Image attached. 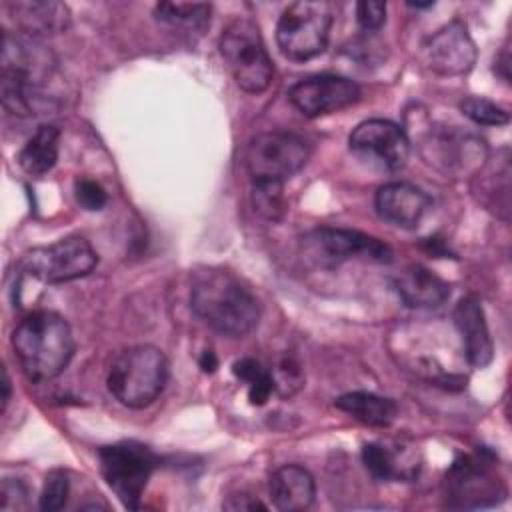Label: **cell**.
<instances>
[{
    "instance_id": "6da1fadb",
    "label": "cell",
    "mask_w": 512,
    "mask_h": 512,
    "mask_svg": "<svg viewBox=\"0 0 512 512\" xmlns=\"http://www.w3.org/2000/svg\"><path fill=\"white\" fill-rule=\"evenodd\" d=\"M190 306L198 318L224 336H246L260 320L256 296L228 270L204 268L194 274Z\"/></svg>"
},
{
    "instance_id": "7a4b0ae2",
    "label": "cell",
    "mask_w": 512,
    "mask_h": 512,
    "mask_svg": "<svg viewBox=\"0 0 512 512\" xmlns=\"http://www.w3.org/2000/svg\"><path fill=\"white\" fill-rule=\"evenodd\" d=\"M12 348L26 378L46 382L66 370L76 344L70 324L60 314L36 310L14 328Z\"/></svg>"
},
{
    "instance_id": "3957f363",
    "label": "cell",
    "mask_w": 512,
    "mask_h": 512,
    "mask_svg": "<svg viewBox=\"0 0 512 512\" xmlns=\"http://www.w3.org/2000/svg\"><path fill=\"white\" fill-rule=\"evenodd\" d=\"M168 382V360L150 344L124 350L110 366L106 386L124 406L140 410L150 406Z\"/></svg>"
},
{
    "instance_id": "277c9868",
    "label": "cell",
    "mask_w": 512,
    "mask_h": 512,
    "mask_svg": "<svg viewBox=\"0 0 512 512\" xmlns=\"http://www.w3.org/2000/svg\"><path fill=\"white\" fill-rule=\"evenodd\" d=\"M220 54L238 88L248 94L264 92L274 76V66L258 26L248 18H234L220 34Z\"/></svg>"
},
{
    "instance_id": "5b68a950",
    "label": "cell",
    "mask_w": 512,
    "mask_h": 512,
    "mask_svg": "<svg viewBox=\"0 0 512 512\" xmlns=\"http://www.w3.org/2000/svg\"><path fill=\"white\" fill-rule=\"evenodd\" d=\"M334 8L326 0H298L284 8L276 24L280 52L294 62L320 56L330 38Z\"/></svg>"
},
{
    "instance_id": "8992f818",
    "label": "cell",
    "mask_w": 512,
    "mask_h": 512,
    "mask_svg": "<svg viewBox=\"0 0 512 512\" xmlns=\"http://www.w3.org/2000/svg\"><path fill=\"white\" fill-rule=\"evenodd\" d=\"M100 472L118 500L136 510L156 468V454L142 442L122 440L98 450Z\"/></svg>"
},
{
    "instance_id": "52a82bcc",
    "label": "cell",
    "mask_w": 512,
    "mask_h": 512,
    "mask_svg": "<svg viewBox=\"0 0 512 512\" xmlns=\"http://www.w3.org/2000/svg\"><path fill=\"white\" fill-rule=\"evenodd\" d=\"M96 264L98 254L82 236H68L48 246L32 248L20 260L22 272L44 284H60L82 278L90 274Z\"/></svg>"
},
{
    "instance_id": "ba28073f",
    "label": "cell",
    "mask_w": 512,
    "mask_h": 512,
    "mask_svg": "<svg viewBox=\"0 0 512 512\" xmlns=\"http://www.w3.org/2000/svg\"><path fill=\"white\" fill-rule=\"evenodd\" d=\"M310 150L294 132L258 134L246 150V170L252 182H286L308 162Z\"/></svg>"
},
{
    "instance_id": "9c48e42d",
    "label": "cell",
    "mask_w": 512,
    "mask_h": 512,
    "mask_svg": "<svg viewBox=\"0 0 512 512\" xmlns=\"http://www.w3.org/2000/svg\"><path fill=\"white\" fill-rule=\"evenodd\" d=\"M304 252L320 266H336L352 258L378 264L392 262V250L376 236L348 228H314L302 238Z\"/></svg>"
},
{
    "instance_id": "30bf717a",
    "label": "cell",
    "mask_w": 512,
    "mask_h": 512,
    "mask_svg": "<svg viewBox=\"0 0 512 512\" xmlns=\"http://www.w3.org/2000/svg\"><path fill=\"white\" fill-rule=\"evenodd\" d=\"M420 150L430 166L454 176L480 172L488 156L484 140L456 126L430 128L420 140Z\"/></svg>"
},
{
    "instance_id": "8fae6325",
    "label": "cell",
    "mask_w": 512,
    "mask_h": 512,
    "mask_svg": "<svg viewBox=\"0 0 512 512\" xmlns=\"http://www.w3.org/2000/svg\"><path fill=\"white\" fill-rule=\"evenodd\" d=\"M360 94V86L346 76L318 74L296 82L288 98L298 112L308 118H318L356 104Z\"/></svg>"
},
{
    "instance_id": "7c38bea8",
    "label": "cell",
    "mask_w": 512,
    "mask_h": 512,
    "mask_svg": "<svg viewBox=\"0 0 512 512\" xmlns=\"http://www.w3.org/2000/svg\"><path fill=\"white\" fill-rule=\"evenodd\" d=\"M350 150L378 162L382 168L398 170L410 156V140L402 126L384 118L360 122L348 138Z\"/></svg>"
},
{
    "instance_id": "4fadbf2b",
    "label": "cell",
    "mask_w": 512,
    "mask_h": 512,
    "mask_svg": "<svg viewBox=\"0 0 512 512\" xmlns=\"http://www.w3.org/2000/svg\"><path fill=\"white\" fill-rule=\"evenodd\" d=\"M424 64L438 76H460L476 62V44L462 20L436 30L422 46Z\"/></svg>"
},
{
    "instance_id": "5bb4252c",
    "label": "cell",
    "mask_w": 512,
    "mask_h": 512,
    "mask_svg": "<svg viewBox=\"0 0 512 512\" xmlns=\"http://www.w3.org/2000/svg\"><path fill=\"white\" fill-rule=\"evenodd\" d=\"M448 494L458 506H486L498 502L506 490L484 460L460 456L448 470Z\"/></svg>"
},
{
    "instance_id": "9a60e30c",
    "label": "cell",
    "mask_w": 512,
    "mask_h": 512,
    "mask_svg": "<svg viewBox=\"0 0 512 512\" xmlns=\"http://www.w3.org/2000/svg\"><path fill=\"white\" fill-rule=\"evenodd\" d=\"M430 196L410 182H390L378 188L374 208L378 216L398 228H416L428 212Z\"/></svg>"
},
{
    "instance_id": "2e32d148",
    "label": "cell",
    "mask_w": 512,
    "mask_h": 512,
    "mask_svg": "<svg viewBox=\"0 0 512 512\" xmlns=\"http://www.w3.org/2000/svg\"><path fill=\"white\" fill-rule=\"evenodd\" d=\"M454 326L462 338L466 360L474 368H484L494 358V344L486 324L484 308L478 296L468 294L458 300L452 312Z\"/></svg>"
},
{
    "instance_id": "e0dca14e",
    "label": "cell",
    "mask_w": 512,
    "mask_h": 512,
    "mask_svg": "<svg viewBox=\"0 0 512 512\" xmlns=\"http://www.w3.org/2000/svg\"><path fill=\"white\" fill-rule=\"evenodd\" d=\"M270 498L278 510L300 512L312 506L316 484L312 474L298 464H284L270 476Z\"/></svg>"
},
{
    "instance_id": "ac0fdd59",
    "label": "cell",
    "mask_w": 512,
    "mask_h": 512,
    "mask_svg": "<svg viewBox=\"0 0 512 512\" xmlns=\"http://www.w3.org/2000/svg\"><path fill=\"white\" fill-rule=\"evenodd\" d=\"M394 288L410 308H438L450 296V286L420 264L406 266L396 278Z\"/></svg>"
},
{
    "instance_id": "d6986e66",
    "label": "cell",
    "mask_w": 512,
    "mask_h": 512,
    "mask_svg": "<svg viewBox=\"0 0 512 512\" xmlns=\"http://www.w3.org/2000/svg\"><path fill=\"white\" fill-rule=\"evenodd\" d=\"M8 8L16 26L28 36L56 34L66 30L70 24V12L60 2H12Z\"/></svg>"
},
{
    "instance_id": "ffe728a7",
    "label": "cell",
    "mask_w": 512,
    "mask_h": 512,
    "mask_svg": "<svg viewBox=\"0 0 512 512\" xmlns=\"http://www.w3.org/2000/svg\"><path fill=\"white\" fill-rule=\"evenodd\" d=\"M58 148L60 128L54 124H42L18 152V164L26 174L42 176L56 166Z\"/></svg>"
},
{
    "instance_id": "44dd1931",
    "label": "cell",
    "mask_w": 512,
    "mask_h": 512,
    "mask_svg": "<svg viewBox=\"0 0 512 512\" xmlns=\"http://www.w3.org/2000/svg\"><path fill=\"white\" fill-rule=\"evenodd\" d=\"M334 406L350 414L354 420L366 426H376V428L390 426L398 414V406L390 398H384L372 392L342 394L334 400Z\"/></svg>"
},
{
    "instance_id": "7402d4cb",
    "label": "cell",
    "mask_w": 512,
    "mask_h": 512,
    "mask_svg": "<svg viewBox=\"0 0 512 512\" xmlns=\"http://www.w3.org/2000/svg\"><path fill=\"white\" fill-rule=\"evenodd\" d=\"M362 462L378 480H412L418 474V464L414 460L408 456H398V452L382 442L364 444Z\"/></svg>"
},
{
    "instance_id": "603a6c76",
    "label": "cell",
    "mask_w": 512,
    "mask_h": 512,
    "mask_svg": "<svg viewBox=\"0 0 512 512\" xmlns=\"http://www.w3.org/2000/svg\"><path fill=\"white\" fill-rule=\"evenodd\" d=\"M210 4L204 2H160L154 6V16L172 28L202 30L210 22Z\"/></svg>"
},
{
    "instance_id": "cb8c5ba5",
    "label": "cell",
    "mask_w": 512,
    "mask_h": 512,
    "mask_svg": "<svg viewBox=\"0 0 512 512\" xmlns=\"http://www.w3.org/2000/svg\"><path fill=\"white\" fill-rule=\"evenodd\" d=\"M252 206L268 222H278L288 210L282 182H252Z\"/></svg>"
},
{
    "instance_id": "d4e9b609",
    "label": "cell",
    "mask_w": 512,
    "mask_h": 512,
    "mask_svg": "<svg viewBox=\"0 0 512 512\" xmlns=\"http://www.w3.org/2000/svg\"><path fill=\"white\" fill-rule=\"evenodd\" d=\"M460 110L466 118H470L474 124H480V126H502V124H508V120H510V116L504 108H500L492 100L480 98V96L464 98L460 102Z\"/></svg>"
},
{
    "instance_id": "484cf974",
    "label": "cell",
    "mask_w": 512,
    "mask_h": 512,
    "mask_svg": "<svg viewBox=\"0 0 512 512\" xmlns=\"http://www.w3.org/2000/svg\"><path fill=\"white\" fill-rule=\"evenodd\" d=\"M68 494H70L68 472L62 468L50 470L44 478V486L40 492V508L44 512H56L64 508Z\"/></svg>"
},
{
    "instance_id": "4316f807",
    "label": "cell",
    "mask_w": 512,
    "mask_h": 512,
    "mask_svg": "<svg viewBox=\"0 0 512 512\" xmlns=\"http://www.w3.org/2000/svg\"><path fill=\"white\" fill-rule=\"evenodd\" d=\"M274 380V392H278L282 398L296 394L304 384V374L294 356H284L276 368L270 370Z\"/></svg>"
},
{
    "instance_id": "83f0119b",
    "label": "cell",
    "mask_w": 512,
    "mask_h": 512,
    "mask_svg": "<svg viewBox=\"0 0 512 512\" xmlns=\"http://www.w3.org/2000/svg\"><path fill=\"white\" fill-rule=\"evenodd\" d=\"M74 196H76V202L90 212L102 210L108 202L106 190L96 180H90V178H78L74 182Z\"/></svg>"
},
{
    "instance_id": "f1b7e54d",
    "label": "cell",
    "mask_w": 512,
    "mask_h": 512,
    "mask_svg": "<svg viewBox=\"0 0 512 512\" xmlns=\"http://www.w3.org/2000/svg\"><path fill=\"white\" fill-rule=\"evenodd\" d=\"M356 22L364 32H376L386 22V4L384 2H358L356 4Z\"/></svg>"
},
{
    "instance_id": "f546056e",
    "label": "cell",
    "mask_w": 512,
    "mask_h": 512,
    "mask_svg": "<svg viewBox=\"0 0 512 512\" xmlns=\"http://www.w3.org/2000/svg\"><path fill=\"white\" fill-rule=\"evenodd\" d=\"M232 374H234L238 380L246 382V386H252V384L264 380L266 376H270V370L264 368V366H262L258 360H254V358H240V360H236V362L232 364Z\"/></svg>"
},
{
    "instance_id": "4dcf8cb0",
    "label": "cell",
    "mask_w": 512,
    "mask_h": 512,
    "mask_svg": "<svg viewBox=\"0 0 512 512\" xmlns=\"http://www.w3.org/2000/svg\"><path fill=\"white\" fill-rule=\"evenodd\" d=\"M226 510H266V504H262L258 498L248 496V494H238V496H230L224 502Z\"/></svg>"
},
{
    "instance_id": "1f68e13d",
    "label": "cell",
    "mask_w": 512,
    "mask_h": 512,
    "mask_svg": "<svg viewBox=\"0 0 512 512\" xmlns=\"http://www.w3.org/2000/svg\"><path fill=\"white\" fill-rule=\"evenodd\" d=\"M198 366H200V370L206 372V374L216 372V368H218V358H216V354H214L212 350H204V352L200 354V358H198Z\"/></svg>"
},
{
    "instance_id": "d6a6232c",
    "label": "cell",
    "mask_w": 512,
    "mask_h": 512,
    "mask_svg": "<svg viewBox=\"0 0 512 512\" xmlns=\"http://www.w3.org/2000/svg\"><path fill=\"white\" fill-rule=\"evenodd\" d=\"M424 248H426V252H430L432 256H436V258H444V256H450V250L442 244V240H438V238H428L426 242H424Z\"/></svg>"
},
{
    "instance_id": "836d02e7",
    "label": "cell",
    "mask_w": 512,
    "mask_h": 512,
    "mask_svg": "<svg viewBox=\"0 0 512 512\" xmlns=\"http://www.w3.org/2000/svg\"><path fill=\"white\" fill-rule=\"evenodd\" d=\"M10 378H8V372L2 370V410H6L8 406V400H10Z\"/></svg>"
},
{
    "instance_id": "e575fe53",
    "label": "cell",
    "mask_w": 512,
    "mask_h": 512,
    "mask_svg": "<svg viewBox=\"0 0 512 512\" xmlns=\"http://www.w3.org/2000/svg\"><path fill=\"white\" fill-rule=\"evenodd\" d=\"M408 6H412V8H430V6H434V2H408Z\"/></svg>"
}]
</instances>
